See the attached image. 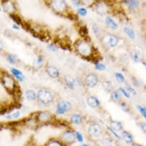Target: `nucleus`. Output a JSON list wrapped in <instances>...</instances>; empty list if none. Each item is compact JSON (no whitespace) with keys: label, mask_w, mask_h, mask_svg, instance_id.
<instances>
[{"label":"nucleus","mask_w":146,"mask_h":146,"mask_svg":"<svg viewBox=\"0 0 146 146\" xmlns=\"http://www.w3.org/2000/svg\"><path fill=\"white\" fill-rule=\"evenodd\" d=\"M141 129L144 132H145V124H141Z\"/></svg>","instance_id":"49"},{"label":"nucleus","mask_w":146,"mask_h":146,"mask_svg":"<svg viewBox=\"0 0 146 146\" xmlns=\"http://www.w3.org/2000/svg\"><path fill=\"white\" fill-rule=\"evenodd\" d=\"M11 73L12 74L13 76H15V78L17 80H19L20 82H22V81H23L24 80V75L23 74V73L19 70H17L15 68H11Z\"/></svg>","instance_id":"15"},{"label":"nucleus","mask_w":146,"mask_h":146,"mask_svg":"<svg viewBox=\"0 0 146 146\" xmlns=\"http://www.w3.org/2000/svg\"><path fill=\"white\" fill-rule=\"evenodd\" d=\"M119 42V38L114 35H106L103 37L102 42L108 47H114Z\"/></svg>","instance_id":"5"},{"label":"nucleus","mask_w":146,"mask_h":146,"mask_svg":"<svg viewBox=\"0 0 146 146\" xmlns=\"http://www.w3.org/2000/svg\"><path fill=\"white\" fill-rule=\"evenodd\" d=\"M71 3L74 5V7L77 8L80 7L82 6V3H81L80 0H71Z\"/></svg>","instance_id":"40"},{"label":"nucleus","mask_w":146,"mask_h":146,"mask_svg":"<svg viewBox=\"0 0 146 146\" xmlns=\"http://www.w3.org/2000/svg\"><path fill=\"white\" fill-rule=\"evenodd\" d=\"M137 108L138 109L139 111L141 112V113L142 114V116L145 118L146 117V109L145 108H144V107H141V106H137Z\"/></svg>","instance_id":"37"},{"label":"nucleus","mask_w":146,"mask_h":146,"mask_svg":"<svg viewBox=\"0 0 146 146\" xmlns=\"http://www.w3.org/2000/svg\"><path fill=\"white\" fill-rule=\"evenodd\" d=\"M37 120L42 123H46L51 120V116L48 112H40L37 116Z\"/></svg>","instance_id":"13"},{"label":"nucleus","mask_w":146,"mask_h":146,"mask_svg":"<svg viewBox=\"0 0 146 146\" xmlns=\"http://www.w3.org/2000/svg\"><path fill=\"white\" fill-rule=\"evenodd\" d=\"M85 82H86L87 86L90 88H93V87L96 86V85L98 82V78L94 74H89L86 77Z\"/></svg>","instance_id":"10"},{"label":"nucleus","mask_w":146,"mask_h":146,"mask_svg":"<svg viewBox=\"0 0 146 146\" xmlns=\"http://www.w3.org/2000/svg\"><path fill=\"white\" fill-rule=\"evenodd\" d=\"M133 85H134L136 87L140 86V83H139V82L137 81V79H136L133 78Z\"/></svg>","instance_id":"48"},{"label":"nucleus","mask_w":146,"mask_h":146,"mask_svg":"<svg viewBox=\"0 0 146 146\" xmlns=\"http://www.w3.org/2000/svg\"><path fill=\"white\" fill-rule=\"evenodd\" d=\"M26 97L30 101H35L37 98V95L35 92H34L33 90H27L26 93Z\"/></svg>","instance_id":"27"},{"label":"nucleus","mask_w":146,"mask_h":146,"mask_svg":"<svg viewBox=\"0 0 146 146\" xmlns=\"http://www.w3.org/2000/svg\"><path fill=\"white\" fill-rule=\"evenodd\" d=\"M47 145H50V146H54V145L62 146V144L60 142V141H51L48 142Z\"/></svg>","instance_id":"38"},{"label":"nucleus","mask_w":146,"mask_h":146,"mask_svg":"<svg viewBox=\"0 0 146 146\" xmlns=\"http://www.w3.org/2000/svg\"><path fill=\"white\" fill-rule=\"evenodd\" d=\"M50 7L58 13H63L66 11L68 6L65 0H50Z\"/></svg>","instance_id":"2"},{"label":"nucleus","mask_w":146,"mask_h":146,"mask_svg":"<svg viewBox=\"0 0 146 146\" xmlns=\"http://www.w3.org/2000/svg\"><path fill=\"white\" fill-rule=\"evenodd\" d=\"M87 104L92 108H96L100 105V102L98 101V99L95 97L90 96L87 98Z\"/></svg>","instance_id":"16"},{"label":"nucleus","mask_w":146,"mask_h":146,"mask_svg":"<svg viewBox=\"0 0 146 146\" xmlns=\"http://www.w3.org/2000/svg\"><path fill=\"white\" fill-rule=\"evenodd\" d=\"M110 125L113 130L120 131L122 130V124L120 121H112L110 122Z\"/></svg>","instance_id":"21"},{"label":"nucleus","mask_w":146,"mask_h":146,"mask_svg":"<svg viewBox=\"0 0 146 146\" xmlns=\"http://www.w3.org/2000/svg\"><path fill=\"white\" fill-rule=\"evenodd\" d=\"M64 81H65V83L66 84V86L70 89L74 90L75 85V80L72 78L71 76H66L65 78H64Z\"/></svg>","instance_id":"18"},{"label":"nucleus","mask_w":146,"mask_h":146,"mask_svg":"<svg viewBox=\"0 0 146 146\" xmlns=\"http://www.w3.org/2000/svg\"><path fill=\"white\" fill-rule=\"evenodd\" d=\"M13 28H14V29H15V30H19V26H17V25H15V24H14V25H13Z\"/></svg>","instance_id":"50"},{"label":"nucleus","mask_w":146,"mask_h":146,"mask_svg":"<svg viewBox=\"0 0 146 146\" xmlns=\"http://www.w3.org/2000/svg\"><path fill=\"white\" fill-rule=\"evenodd\" d=\"M2 82H3V85L5 87V89L11 94L14 93L17 89V84H16L15 79L8 74H3V77H2Z\"/></svg>","instance_id":"1"},{"label":"nucleus","mask_w":146,"mask_h":146,"mask_svg":"<svg viewBox=\"0 0 146 146\" xmlns=\"http://www.w3.org/2000/svg\"><path fill=\"white\" fill-rule=\"evenodd\" d=\"M75 137H77V139H78V141L79 142H81V143L83 142L82 135L79 132H76V133H75Z\"/></svg>","instance_id":"41"},{"label":"nucleus","mask_w":146,"mask_h":146,"mask_svg":"<svg viewBox=\"0 0 146 146\" xmlns=\"http://www.w3.org/2000/svg\"><path fill=\"white\" fill-rule=\"evenodd\" d=\"M71 120L72 123H74L75 125H80L81 123L82 122V116L79 114H74L71 116Z\"/></svg>","instance_id":"22"},{"label":"nucleus","mask_w":146,"mask_h":146,"mask_svg":"<svg viewBox=\"0 0 146 146\" xmlns=\"http://www.w3.org/2000/svg\"><path fill=\"white\" fill-rule=\"evenodd\" d=\"M123 4L129 10H136L139 7V0H123Z\"/></svg>","instance_id":"12"},{"label":"nucleus","mask_w":146,"mask_h":146,"mask_svg":"<svg viewBox=\"0 0 146 146\" xmlns=\"http://www.w3.org/2000/svg\"><path fill=\"white\" fill-rule=\"evenodd\" d=\"M34 65L37 66L38 68H41L43 66V58L42 57H38L36 61H35V63Z\"/></svg>","instance_id":"30"},{"label":"nucleus","mask_w":146,"mask_h":146,"mask_svg":"<svg viewBox=\"0 0 146 146\" xmlns=\"http://www.w3.org/2000/svg\"><path fill=\"white\" fill-rule=\"evenodd\" d=\"M48 49H49V50H50L51 51H57V50H58V47L55 46L54 45H49V46H48Z\"/></svg>","instance_id":"46"},{"label":"nucleus","mask_w":146,"mask_h":146,"mask_svg":"<svg viewBox=\"0 0 146 146\" xmlns=\"http://www.w3.org/2000/svg\"><path fill=\"white\" fill-rule=\"evenodd\" d=\"M67 17L70 19L73 20V21H74V20L78 19V16L76 15L75 14H74V13H68Z\"/></svg>","instance_id":"43"},{"label":"nucleus","mask_w":146,"mask_h":146,"mask_svg":"<svg viewBox=\"0 0 146 146\" xmlns=\"http://www.w3.org/2000/svg\"><path fill=\"white\" fill-rule=\"evenodd\" d=\"M120 106L122 108L123 110L125 111V112H126V113H129V108L127 107L126 103H125V102L120 103Z\"/></svg>","instance_id":"42"},{"label":"nucleus","mask_w":146,"mask_h":146,"mask_svg":"<svg viewBox=\"0 0 146 146\" xmlns=\"http://www.w3.org/2000/svg\"><path fill=\"white\" fill-rule=\"evenodd\" d=\"M38 98L42 104H49L54 100V96L50 91L47 90H40L38 93Z\"/></svg>","instance_id":"3"},{"label":"nucleus","mask_w":146,"mask_h":146,"mask_svg":"<svg viewBox=\"0 0 146 146\" xmlns=\"http://www.w3.org/2000/svg\"><path fill=\"white\" fill-rule=\"evenodd\" d=\"M77 50L78 51L80 54L82 56H90L92 52V48L90 44L86 42V41H81L77 45Z\"/></svg>","instance_id":"4"},{"label":"nucleus","mask_w":146,"mask_h":146,"mask_svg":"<svg viewBox=\"0 0 146 146\" xmlns=\"http://www.w3.org/2000/svg\"><path fill=\"white\" fill-rule=\"evenodd\" d=\"M102 87L103 89L106 91V92L110 93L111 91H112V89H113V85H112V83H111L110 82L106 81V82H104L102 83Z\"/></svg>","instance_id":"25"},{"label":"nucleus","mask_w":146,"mask_h":146,"mask_svg":"<svg viewBox=\"0 0 146 146\" xmlns=\"http://www.w3.org/2000/svg\"><path fill=\"white\" fill-rule=\"evenodd\" d=\"M124 32L127 35L129 36V38H131L132 39H134L135 38V33L134 31L130 29V28H128V27H125L124 28Z\"/></svg>","instance_id":"28"},{"label":"nucleus","mask_w":146,"mask_h":146,"mask_svg":"<svg viewBox=\"0 0 146 146\" xmlns=\"http://www.w3.org/2000/svg\"><path fill=\"white\" fill-rule=\"evenodd\" d=\"M72 105L71 103L67 101H60L57 104V110L56 113L57 114H64L68 111L71 110Z\"/></svg>","instance_id":"6"},{"label":"nucleus","mask_w":146,"mask_h":146,"mask_svg":"<svg viewBox=\"0 0 146 146\" xmlns=\"http://www.w3.org/2000/svg\"><path fill=\"white\" fill-rule=\"evenodd\" d=\"M101 144L102 145H113V141H111L110 139L109 138H105L102 140Z\"/></svg>","instance_id":"34"},{"label":"nucleus","mask_w":146,"mask_h":146,"mask_svg":"<svg viewBox=\"0 0 146 146\" xmlns=\"http://www.w3.org/2000/svg\"><path fill=\"white\" fill-rule=\"evenodd\" d=\"M2 9L7 14H13L16 11L15 3H13L12 0H1Z\"/></svg>","instance_id":"7"},{"label":"nucleus","mask_w":146,"mask_h":146,"mask_svg":"<svg viewBox=\"0 0 146 146\" xmlns=\"http://www.w3.org/2000/svg\"><path fill=\"white\" fill-rule=\"evenodd\" d=\"M108 129L110 131L111 133H112L114 135V136H115V137H117V139H121V137H120V136H119V135L117 134V133H116V132H115V131L113 130V129H111L110 127H108Z\"/></svg>","instance_id":"45"},{"label":"nucleus","mask_w":146,"mask_h":146,"mask_svg":"<svg viewBox=\"0 0 146 146\" xmlns=\"http://www.w3.org/2000/svg\"><path fill=\"white\" fill-rule=\"evenodd\" d=\"M124 83H125V86H126V89H127V90L129 91V92H132L133 93V95H136L137 94H136V91L133 89V88H131V86L129 85V83L126 82L125 81L124 82Z\"/></svg>","instance_id":"36"},{"label":"nucleus","mask_w":146,"mask_h":146,"mask_svg":"<svg viewBox=\"0 0 146 146\" xmlns=\"http://www.w3.org/2000/svg\"><path fill=\"white\" fill-rule=\"evenodd\" d=\"M121 137H122L123 140L128 144L133 143V136L129 133H128L127 131H123L121 133Z\"/></svg>","instance_id":"20"},{"label":"nucleus","mask_w":146,"mask_h":146,"mask_svg":"<svg viewBox=\"0 0 146 146\" xmlns=\"http://www.w3.org/2000/svg\"><path fill=\"white\" fill-rule=\"evenodd\" d=\"M2 11H3V9H2V6L0 5V12Z\"/></svg>","instance_id":"52"},{"label":"nucleus","mask_w":146,"mask_h":146,"mask_svg":"<svg viewBox=\"0 0 146 146\" xmlns=\"http://www.w3.org/2000/svg\"><path fill=\"white\" fill-rule=\"evenodd\" d=\"M9 16L11 17V19L16 24H18V25H22L23 23V21L21 19V18H20L19 16L18 15H16L15 13H13V14H10Z\"/></svg>","instance_id":"24"},{"label":"nucleus","mask_w":146,"mask_h":146,"mask_svg":"<svg viewBox=\"0 0 146 146\" xmlns=\"http://www.w3.org/2000/svg\"><path fill=\"white\" fill-rule=\"evenodd\" d=\"M78 13L79 15L82 16V17H85V16L87 15V13H88V11H87L86 8L82 7H80L78 8Z\"/></svg>","instance_id":"31"},{"label":"nucleus","mask_w":146,"mask_h":146,"mask_svg":"<svg viewBox=\"0 0 146 146\" xmlns=\"http://www.w3.org/2000/svg\"><path fill=\"white\" fill-rule=\"evenodd\" d=\"M7 119H11L12 118V116L11 115H7L6 117H5Z\"/></svg>","instance_id":"51"},{"label":"nucleus","mask_w":146,"mask_h":146,"mask_svg":"<svg viewBox=\"0 0 146 146\" xmlns=\"http://www.w3.org/2000/svg\"><path fill=\"white\" fill-rule=\"evenodd\" d=\"M119 90L122 92L123 94L125 95V97H126V98H129L130 97V95H129V91H127L126 90H124L123 88H121H121H119Z\"/></svg>","instance_id":"44"},{"label":"nucleus","mask_w":146,"mask_h":146,"mask_svg":"<svg viewBox=\"0 0 146 146\" xmlns=\"http://www.w3.org/2000/svg\"><path fill=\"white\" fill-rule=\"evenodd\" d=\"M93 31H94V32L95 35L98 38L99 35H100V32H99L98 27L96 24H94V25H93Z\"/></svg>","instance_id":"39"},{"label":"nucleus","mask_w":146,"mask_h":146,"mask_svg":"<svg viewBox=\"0 0 146 146\" xmlns=\"http://www.w3.org/2000/svg\"><path fill=\"white\" fill-rule=\"evenodd\" d=\"M95 11L101 15H104L109 12L108 3L104 1H98L95 3Z\"/></svg>","instance_id":"9"},{"label":"nucleus","mask_w":146,"mask_h":146,"mask_svg":"<svg viewBox=\"0 0 146 146\" xmlns=\"http://www.w3.org/2000/svg\"><path fill=\"white\" fill-rule=\"evenodd\" d=\"M79 34L81 35L82 37H86V36H88L89 31H88L87 27H86V26L81 27H80V30H79Z\"/></svg>","instance_id":"29"},{"label":"nucleus","mask_w":146,"mask_h":146,"mask_svg":"<svg viewBox=\"0 0 146 146\" xmlns=\"http://www.w3.org/2000/svg\"><path fill=\"white\" fill-rule=\"evenodd\" d=\"M111 99L113 102L117 103L121 101V94H120V92L119 91H113L112 94H111Z\"/></svg>","instance_id":"23"},{"label":"nucleus","mask_w":146,"mask_h":146,"mask_svg":"<svg viewBox=\"0 0 146 146\" xmlns=\"http://www.w3.org/2000/svg\"><path fill=\"white\" fill-rule=\"evenodd\" d=\"M20 114H21V113H20V112L19 111H17V112H15V113H13V114L11 115L12 116V118H19V117H20Z\"/></svg>","instance_id":"47"},{"label":"nucleus","mask_w":146,"mask_h":146,"mask_svg":"<svg viewBox=\"0 0 146 146\" xmlns=\"http://www.w3.org/2000/svg\"><path fill=\"white\" fill-rule=\"evenodd\" d=\"M46 73L52 78H57L59 76V71L58 70L57 68L53 66H48L46 68Z\"/></svg>","instance_id":"14"},{"label":"nucleus","mask_w":146,"mask_h":146,"mask_svg":"<svg viewBox=\"0 0 146 146\" xmlns=\"http://www.w3.org/2000/svg\"><path fill=\"white\" fill-rule=\"evenodd\" d=\"M7 60L8 61V62L11 65H15L19 61V58L16 54H9L7 55Z\"/></svg>","instance_id":"19"},{"label":"nucleus","mask_w":146,"mask_h":146,"mask_svg":"<svg viewBox=\"0 0 146 146\" xmlns=\"http://www.w3.org/2000/svg\"><path fill=\"white\" fill-rule=\"evenodd\" d=\"M75 137H75L74 133L70 130L66 131L62 134V141L65 143H66V144H72V143L74 142Z\"/></svg>","instance_id":"11"},{"label":"nucleus","mask_w":146,"mask_h":146,"mask_svg":"<svg viewBox=\"0 0 146 146\" xmlns=\"http://www.w3.org/2000/svg\"><path fill=\"white\" fill-rule=\"evenodd\" d=\"M106 23L107 27L112 29V30H116L118 27V25L117 24V23H115L114 20L109 16H107L106 18Z\"/></svg>","instance_id":"17"},{"label":"nucleus","mask_w":146,"mask_h":146,"mask_svg":"<svg viewBox=\"0 0 146 146\" xmlns=\"http://www.w3.org/2000/svg\"><path fill=\"white\" fill-rule=\"evenodd\" d=\"M88 133L92 137H99L102 133V128L99 124L94 123L90 125L88 129Z\"/></svg>","instance_id":"8"},{"label":"nucleus","mask_w":146,"mask_h":146,"mask_svg":"<svg viewBox=\"0 0 146 146\" xmlns=\"http://www.w3.org/2000/svg\"><path fill=\"white\" fill-rule=\"evenodd\" d=\"M80 1H81L82 4L86 5V6H89V7L92 6L96 2V0H80Z\"/></svg>","instance_id":"33"},{"label":"nucleus","mask_w":146,"mask_h":146,"mask_svg":"<svg viewBox=\"0 0 146 146\" xmlns=\"http://www.w3.org/2000/svg\"><path fill=\"white\" fill-rule=\"evenodd\" d=\"M115 77H116V78H117V80L119 82L124 83V82L125 81V78H124V76H123L121 74L115 73Z\"/></svg>","instance_id":"32"},{"label":"nucleus","mask_w":146,"mask_h":146,"mask_svg":"<svg viewBox=\"0 0 146 146\" xmlns=\"http://www.w3.org/2000/svg\"><path fill=\"white\" fill-rule=\"evenodd\" d=\"M95 68H96V70H99V71H104L106 67V66L105 65H103L102 63H97L96 64V66H95Z\"/></svg>","instance_id":"35"},{"label":"nucleus","mask_w":146,"mask_h":146,"mask_svg":"<svg viewBox=\"0 0 146 146\" xmlns=\"http://www.w3.org/2000/svg\"><path fill=\"white\" fill-rule=\"evenodd\" d=\"M131 57L134 60V62H139L140 61V58H141V54H140V52L137 50H133L131 51Z\"/></svg>","instance_id":"26"}]
</instances>
